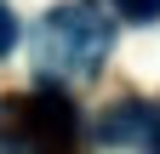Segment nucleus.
I'll return each instance as SVG.
<instances>
[{
  "label": "nucleus",
  "instance_id": "7ed1b4c3",
  "mask_svg": "<svg viewBox=\"0 0 160 154\" xmlns=\"http://www.w3.org/2000/svg\"><path fill=\"white\" fill-rule=\"evenodd\" d=\"M114 12L126 17V23H154V17H160V0H114Z\"/></svg>",
  "mask_w": 160,
  "mask_h": 154
},
{
  "label": "nucleus",
  "instance_id": "f257e3e1",
  "mask_svg": "<svg viewBox=\"0 0 160 154\" xmlns=\"http://www.w3.org/2000/svg\"><path fill=\"white\" fill-rule=\"evenodd\" d=\"M109 51V23L92 0H74V6H57L46 23H40L34 40V69L46 80H74V74H92Z\"/></svg>",
  "mask_w": 160,
  "mask_h": 154
},
{
  "label": "nucleus",
  "instance_id": "f03ea898",
  "mask_svg": "<svg viewBox=\"0 0 160 154\" xmlns=\"http://www.w3.org/2000/svg\"><path fill=\"white\" fill-rule=\"evenodd\" d=\"M97 143H109V148H160V114L143 108V103H120V108L103 114Z\"/></svg>",
  "mask_w": 160,
  "mask_h": 154
},
{
  "label": "nucleus",
  "instance_id": "20e7f679",
  "mask_svg": "<svg viewBox=\"0 0 160 154\" xmlns=\"http://www.w3.org/2000/svg\"><path fill=\"white\" fill-rule=\"evenodd\" d=\"M12 46H17V12L6 6V0H0V57H6Z\"/></svg>",
  "mask_w": 160,
  "mask_h": 154
}]
</instances>
